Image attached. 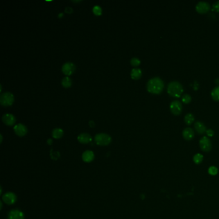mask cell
Returning <instances> with one entry per match:
<instances>
[{"mask_svg":"<svg viewBox=\"0 0 219 219\" xmlns=\"http://www.w3.org/2000/svg\"><path fill=\"white\" fill-rule=\"evenodd\" d=\"M24 214L18 209H14L8 214V219H24Z\"/></svg>","mask_w":219,"mask_h":219,"instance_id":"cell-14","label":"cell"},{"mask_svg":"<svg viewBox=\"0 0 219 219\" xmlns=\"http://www.w3.org/2000/svg\"><path fill=\"white\" fill-rule=\"evenodd\" d=\"M195 9L197 12L200 14H205L207 13L210 9V5L208 2L201 1L198 2L195 6Z\"/></svg>","mask_w":219,"mask_h":219,"instance_id":"cell-8","label":"cell"},{"mask_svg":"<svg viewBox=\"0 0 219 219\" xmlns=\"http://www.w3.org/2000/svg\"><path fill=\"white\" fill-rule=\"evenodd\" d=\"M3 200L7 204H13L16 201V196L13 193L8 192L3 196Z\"/></svg>","mask_w":219,"mask_h":219,"instance_id":"cell-11","label":"cell"},{"mask_svg":"<svg viewBox=\"0 0 219 219\" xmlns=\"http://www.w3.org/2000/svg\"><path fill=\"white\" fill-rule=\"evenodd\" d=\"M194 120H195L194 116L191 113H187L185 115V117H184V122H185L186 124H187V125H191V124L194 122Z\"/></svg>","mask_w":219,"mask_h":219,"instance_id":"cell-21","label":"cell"},{"mask_svg":"<svg viewBox=\"0 0 219 219\" xmlns=\"http://www.w3.org/2000/svg\"><path fill=\"white\" fill-rule=\"evenodd\" d=\"M131 65L134 67L138 66L141 64V61L137 57H132L131 60Z\"/></svg>","mask_w":219,"mask_h":219,"instance_id":"cell-25","label":"cell"},{"mask_svg":"<svg viewBox=\"0 0 219 219\" xmlns=\"http://www.w3.org/2000/svg\"><path fill=\"white\" fill-rule=\"evenodd\" d=\"M94 153L91 150H86L82 154V160L86 163H89L94 160Z\"/></svg>","mask_w":219,"mask_h":219,"instance_id":"cell-16","label":"cell"},{"mask_svg":"<svg viewBox=\"0 0 219 219\" xmlns=\"http://www.w3.org/2000/svg\"><path fill=\"white\" fill-rule=\"evenodd\" d=\"M212 10L215 12H219V0L215 2L212 5Z\"/></svg>","mask_w":219,"mask_h":219,"instance_id":"cell-27","label":"cell"},{"mask_svg":"<svg viewBox=\"0 0 219 219\" xmlns=\"http://www.w3.org/2000/svg\"><path fill=\"white\" fill-rule=\"evenodd\" d=\"M182 102L184 104H189L192 101V97L189 94H184L182 96Z\"/></svg>","mask_w":219,"mask_h":219,"instance_id":"cell-23","label":"cell"},{"mask_svg":"<svg viewBox=\"0 0 219 219\" xmlns=\"http://www.w3.org/2000/svg\"><path fill=\"white\" fill-rule=\"evenodd\" d=\"M51 158L54 159V160H57V158L60 157V154L58 152H53L51 154Z\"/></svg>","mask_w":219,"mask_h":219,"instance_id":"cell-28","label":"cell"},{"mask_svg":"<svg viewBox=\"0 0 219 219\" xmlns=\"http://www.w3.org/2000/svg\"><path fill=\"white\" fill-rule=\"evenodd\" d=\"M218 169L215 166H210L208 169V173L212 175H215L218 174Z\"/></svg>","mask_w":219,"mask_h":219,"instance_id":"cell-26","label":"cell"},{"mask_svg":"<svg viewBox=\"0 0 219 219\" xmlns=\"http://www.w3.org/2000/svg\"><path fill=\"white\" fill-rule=\"evenodd\" d=\"M52 136L55 139H59L62 137L64 131L61 128H55L52 131Z\"/></svg>","mask_w":219,"mask_h":219,"instance_id":"cell-18","label":"cell"},{"mask_svg":"<svg viewBox=\"0 0 219 219\" xmlns=\"http://www.w3.org/2000/svg\"><path fill=\"white\" fill-rule=\"evenodd\" d=\"M75 65L71 62L64 63L62 66V71L64 75H71L75 71Z\"/></svg>","mask_w":219,"mask_h":219,"instance_id":"cell-7","label":"cell"},{"mask_svg":"<svg viewBox=\"0 0 219 219\" xmlns=\"http://www.w3.org/2000/svg\"><path fill=\"white\" fill-rule=\"evenodd\" d=\"M164 88V81L159 76H155L150 79L147 84V91L152 94L161 93Z\"/></svg>","mask_w":219,"mask_h":219,"instance_id":"cell-1","label":"cell"},{"mask_svg":"<svg viewBox=\"0 0 219 219\" xmlns=\"http://www.w3.org/2000/svg\"><path fill=\"white\" fill-rule=\"evenodd\" d=\"M62 85L65 88H70L72 85V80L68 76H65L61 80Z\"/></svg>","mask_w":219,"mask_h":219,"instance_id":"cell-20","label":"cell"},{"mask_svg":"<svg viewBox=\"0 0 219 219\" xmlns=\"http://www.w3.org/2000/svg\"><path fill=\"white\" fill-rule=\"evenodd\" d=\"M73 2H80V1H72Z\"/></svg>","mask_w":219,"mask_h":219,"instance_id":"cell-34","label":"cell"},{"mask_svg":"<svg viewBox=\"0 0 219 219\" xmlns=\"http://www.w3.org/2000/svg\"><path fill=\"white\" fill-rule=\"evenodd\" d=\"M77 139H78V141L80 143L82 144L89 143L92 141L91 136L88 133H82V134L79 135Z\"/></svg>","mask_w":219,"mask_h":219,"instance_id":"cell-13","label":"cell"},{"mask_svg":"<svg viewBox=\"0 0 219 219\" xmlns=\"http://www.w3.org/2000/svg\"><path fill=\"white\" fill-rule=\"evenodd\" d=\"M14 131L16 134L19 136H24L27 133V128L22 123H18L14 127Z\"/></svg>","mask_w":219,"mask_h":219,"instance_id":"cell-9","label":"cell"},{"mask_svg":"<svg viewBox=\"0 0 219 219\" xmlns=\"http://www.w3.org/2000/svg\"><path fill=\"white\" fill-rule=\"evenodd\" d=\"M89 125L90 126V127L93 128L94 125H95V123H94V122L93 121V120H90V121L89 122Z\"/></svg>","mask_w":219,"mask_h":219,"instance_id":"cell-31","label":"cell"},{"mask_svg":"<svg viewBox=\"0 0 219 219\" xmlns=\"http://www.w3.org/2000/svg\"><path fill=\"white\" fill-rule=\"evenodd\" d=\"M52 142H53V141L51 139H48V140H47V143H48V145H51L52 144Z\"/></svg>","mask_w":219,"mask_h":219,"instance_id":"cell-32","label":"cell"},{"mask_svg":"<svg viewBox=\"0 0 219 219\" xmlns=\"http://www.w3.org/2000/svg\"><path fill=\"white\" fill-rule=\"evenodd\" d=\"M170 108L171 113L174 115H179L183 111V105L179 100H175L171 102Z\"/></svg>","mask_w":219,"mask_h":219,"instance_id":"cell-6","label":"cell"},{"mask_svg":"<svg viewBox=\"0 0 219 219\" xmlns=\"http://www.w3.org/2000/svg\"><path fill=\"white\" fill-rule=\"evenodd\" d=\"M194 128L197 132H198L200 134H203L206 132V127L203 122L200 121H197L194 123Z\"/></svg>","mask_w":219,"mask_h":219,"instance_id":"cell-15","label":"cell"},{"mask_svg":"<svg viewBox=\"0 0 219 219\" xmlns=\"http://www.w3.org/2000/svg\"><path fill=\"white\" fill-rule=\"evenodd\" d=\"M63 16V13H60V14H59V16H58V18H61V17H62Z\"/></svg>","mask_w":219,"mask_h":219,"instance_id":"cell-33","label":"cell"},{"mask_svg":"<svg viewBox=\"0 0 219 219\" xmlns=\"http://www.w3.org/2000/svg\"><path fill=\"white\" fill-rule=\"evenodd\" d=\"M95 143L100 146H105L111 142V136L105 133H99L94 137Z\"/></svg>","mask_w":219,"mask_h":219,"instance_id":"cell-4","label":"cell"},{"mask_svg":"<svg viewBox=\"0 0 219 219\" xmlns=\"http://www.w3.org/2000/svg\"><path fill=\"white\" fill-rule=\"evenodd\" d=\"M184 91L182 84L178 81H171L167 86V92L169 95L174 98H179Z\"/></svg>","mask_w":219,"mask_h":219,"instance_id":"cell-2","label":"cell"},{"mask_svg":"<svg viewBox=\"0 0 219 219\" xmlns=\"http://www.w3.org/2000/svg\"><path fill=\"white\" fill-rule=\"evenodd\" d=\"M16 118L13 114L10 113H6L2 117V121L8 126L13 125L16 122Z\"/></svg>","mask_w":219,"mask_h":219,"instance_id":"cell-10","label":"cell"},{"mask_svg":"<svg viewBox=\"0 0 219 219\" xmlns=\"http://www.w3.org/2000/svg\"><path fill=\"white\" fill-rule=\"evenodd\" d=\"M131 78L134 80H138L142 76V71L140 68H133L131 72Z\"/></svg>","mask_w":219,"mask_h":219,"instance_id":"cell-17","label":"cell"},{"mask_svg":"<svg viewBox=\"0 0 219 219\" xmlns=\"http://www.w3.org/2000/svg\"><path fill=\"white\" fill-rule=\"evenodd\" d=\"M93 12L94 15L100 16L102 13V9L101 7H100L99 5H94L93 8Z\"/></svg>","mask_w":219,"mask_h":219,"instance_id":"cell-24","label":"cell"},{"mask_svg":"<svg viewBox=\"0 0 219 219\" xmlns=\"http://www.w3.org/2000/svg\"><path fill=\"white\" fill-rule=\"evenodd\" d=\"M73 8L71 7H66L65 8V12L68 13V14H71V13L73 12Z\"/></svg>","mask_w":219,"mask_h":219,"instance_id":"cell-30","label":"cell"},{"mask_svg":"<svg viewBox=\"0 0 219 219\" xmlns=\"http://www.w3.org/2000/svg\"><path fill=\"white\" fill-rule=\"evenodd\" d=\"M194 131L193 128L190 127H186L183 131V138L187 141L192 140L194 137Z\"/></svg>","mask_w":219,"mask_h":219,"instance_id":"cell-12","label":"cell"},{"mask_svg":"<svg viewBox=\"0 0 219 219\" xmlns=\"http://www.w3.org/2000/svg\"><path fill=\"white\" fill-rule=\"evenodd\" d=\"M199 145L201 150L204 152H208L211 150L212 148V142L207 136H203L199 141Z\"/></svg>","mask_w":219,"mask_h":219,"instance_id":"cell-5","label":"cell"},{"mask_svg":"<svg viewBox=\"0 0 219 219\" xmlns=\"http://www.w3.org/2000/svg\"><path fill=\"white\" fill-rule=\"evenodd\" d=\"M14 101V97L10 92L3 93L0 96V104L1 105L8 107L13 104Z\"/></svg>","mask_w":219,"mask_h":219,"instance_id":"cell-3","label":"cell"},{"mask_svg":"<svg viewBox=\"0 0 219 219\" xmlns=\"http://www.w3.org/2000/svg\"><path fill=\"white\" fill-rule=\"evenodd\" d=\"M203 160V156L201 154H197L194 157V161L195 164L199 165Z\"/></svg>","mask_w":219,"mask_h":219,"instance_id":"cell-22","label":"cell"},{"mask_svg":"<svg viewBox=\"0 0 219 219\" xmlns=\"http://www.w3.org/2000/svg\"><path fill=\"white\" fill-rule=\"evenodd\" d=\"M206 132L207 135L209 137H212L214 135V131L212 129H210V128H209V129L206 130Z\"/></svg>","mask_w":219,"mask_h":219,"instance_id":"cell-29","label":"cell"},{"mask_svg":"<svg viewBox=\"0 0 219 219\" xmlns=\"http://www.w3.org/2000/svg\"><path fill=\"white\" fill-rule=\"evenodd\" d=\"M212 99L215 101H219V85L214 88L211 92Z\"/></svg>","mask_w":219,"mask_h":219,"instance_id":"cell-19","label":"cell"}]
</instances>
